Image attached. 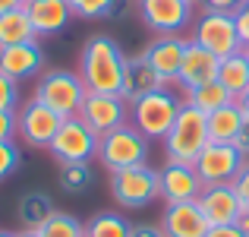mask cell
<instances>
[{
  "mask_svg": "<svg viewBox=\"0 0 249 237\" xmlns=\"http://www.w3.org/2000/svg\"><path fill=\"white\" fill-rule=\"evenodd\" d=\"M123 70H126V54L110 35H91L79 51V79L89 92L101 95H120L123 89Z\"/></svg>",
  "mask_w": 249,
  "mask_h": 237,
  "instance_id": "cell-1",
  "label": "cell"
},
{
  "mask_svg": "<svg viewBox=\"0 0 249 237\" xmlns=\"http://www.w3.org/2000/svg\"><path fill=\"white\" fill-rule=\"evenodd\" d=\"M208 117L199 108L183 101L180 114H177L170 133L164 136V158L180 164H196V158L202 155V149L208 146Z\"/></svg>",
  "mask_w": 249,
  "mask_h": 237,
  "instance_id": "cell-2",
  "label": "cell"
},
{
  "mask_svg": "<svg viewBox=\"0 0 249 237\" xmlns=\"http://www.w3.org/2000/svg\"><path fill=\"white\" fill-rule=\"evenodd\" d=\"M180 108H183L180 95H174L170 89H158V92L142 95L139 101L129 104V123H133L148 142H164V136L170 133Z\"/></svg>",
  "mask_w": 249,
  "mask_h": 237,
  "instance_id": "cell-3",
  "label": "cell"
},
{
  "mask_svg": "<svg viewBox=\"0 0 249 237\" xmlns=\"http://www.w3.org/2000/svg\"><path fill=\"white\" fill-rule=\"evenodd\" d=\"M148 149H152V142L126 120L123 127L98 136V155L95 158L107 174H114V171L133 168V164H148Z\"/></svg>",
  "mask_w": 249,
  "mask_h": 237,
  "instance_id": "cell-4",
  "label": "cell"
},
{
  "mask_svg": "<svg viewBox=\"0 0 249 237\" xmlns=\"http://www.w3.org/2000/svg\"><path fill=\"white\" fill-rule=\"evenodd\" d=\"M85 95H89V89L73 70H44L35 82V92H32V98H38L51 111H57L63 120L79 114Z\"/></svg>",
  "mask_w": 249,
  "mask_h": 237,
  "instance_id": "cell-5",
  "label": "cell"
},
{
  "mask_svg": "<svg viewBox=\"0 0 249 237\" xmlns=\"http://www.w3.org/2000/svg\"><path fill=\"white\" fill-rule=\"evenodd\" d=\"M110 196L120 209H145L161 196V180L152 164H133L110 174Z\"/></svg>",
  "mask_w": 249,
  "mask_h": 237,
  "instance_id": "cell-6",
  "label": "cell"
},
{
  "mask_svg": "<svg viewBox=\"0 0 249 237\" xmlns=\"http://www.w3.org/2000/svg\"><path fill=\"white\" fill-rule=\"evenodd\" d=\"M193 41L202 44L205 51H212L221 60L237 54V51H243L237 16L233 13H221V10H202L199 13V19L193 22Z\"/></svg>",
  "mask_w": 249,
  "mask_h": 237,
  "instance_id": "cell-7",
  "label": "cell"
},
{
  "mask_svg": "<svg viewBox=\"0 0 249 237\" xmlns=\"http://www.w3.org/2000/svg\"><path fill=\"white\" fill-rule=\"evenodd\" d=\"M60 123H63V117L57 111H51L48 104H41L38 98L22 101L16 111V136L29 149H48L54 142Z\"/></svg>",
  "mask_w": 249,
  "mask_h": 237,
  "instance_id": "cell-8",
  "label": "cell"
},
{
  "mask_svg": "<svg viewBox=\"0 0 249 237\" xmlns=\"http://www.w3.org/2000/svg\"><path fill=\"white\" fill-rule=\"evenodd\" d=\"M48 149L60 164H82L98 155V133L79 117H67Z\"/></svg>",
  "mask_w": 249,
  "mask_h": 237,
  "instance_id": "cell-9",
  "label": "cell"
},
{
  "mask_svg": "<svg viewBox=\"0 0 249 237\" xmlns=\"http://www.w3.org/2000/svg\"><path fill=\"white\" fill-rule=\"evenodd\" d=\"M139 19L155 35H183L186 25H193V3L186 0H136Z\"/></svg>",
  "mask_w": 249,
  "mask_h": 237,
  "instance_id": "cell-10",
  "label": "cell"
},
{
  "mask_svg": "<svg viewBox=\"0 0 249 237\" xmlns=\"http://www.w3.org/2000/svg\"><path fill=\"white\" fill-rule=\"evenodd\" d=\"M243 161L246 158L240 155V149L233 142H208L193 168L205 187H214V183H231L237 177V171L243 168Z\"/></svg>",
  "mask_w": 249,
  "mask_h": 237,
  "instance_id": "cell-11",
  "label": "cell"
},
{
  "mask_svg": "<svg viewBox=\"0 0 249 237\" xmlns=\"http://www.w3.org/2000/svg\"><path fill=\"white\" fill-rule=\"evenodd\" d=\"M79 120H85V127H91L98 136L110 133V130L123 127L129 120V101L123 95H101V92H89L79 108Z\"/></svg>",
  "mask_w": 249,
  "mask_h": 237,
  "instance_id": "cell-12",
  "label": "cell"
},
{
  "mask_svg": "<svg viewBox=\"0 0 249 237\" xmlns=\"http://www.w3.org/2000/svg\"><path fill=\"white\" fill-rule=\"evenodd\" d=\"M186 44H189V38H183V35H155V41L142 51V60H145L155 73L164 79L170 89H177Z\"/></svg>",
  "mask_w": 249,
  "mask_h": 237,
  "instance_id": "cell-13",
  "label": "cell"
},
{
  "mask_svg": "<svg viewBox=\"0 0 249 237\" xmlns=\"http://www.w3.org/2000/svg\"><path fill=\"white\" fill-rule=\"evenodd\" d=\"M196 202H199L202 215H205V221L212 228H218V225H237V221L246 215V206L240 202V196L233 193L231 183H214V187H205Z\"/></svg>",
  "mask_w": 249,
  "mask_h": 237,
  "instance_id": "cell-14",
  "label": "cell"
},
{
  "mask_svg": "<svg viewBox=\"0 0 249 237\" xmlns=\"http://www.w3.org/2000/svg\"><path fill=\"white\" fill-rule=\"evenodd\" d=\"M158 180H161V199L164 202H196L205 190V183L196 174L193 164H180V161H164V168L158 171Z\"/></svg>",
  "mask_w": 249,
  "mask_h": 237,
  "instance_id": "cell-15",
  "label": "cell"
},
{
  "mask_svg": "<svg viewBox=\"0 0 249 237\" xmlns=\"http://www.w3.org/2000/svg\"><path fill=\"white\" fill-rule=\"evenodd\" d=\"M158 225L164 237H205L212 228L202 215L199 202H167Z\"/></svg>",
  "mask_w": 249,
  "mask_h": 237,
  "instance_id": "cell-16",
  "label": "cell"
},
{
  "mask_svg": "<svg viewBox=\"0 0 249 237\" xmlns=\"http://www.w3.org/2000/svg\"><path fill=\"white\" fill-rule=\"evenodd\" d=\"M218 67H221V57H214L212 51H205L202 44H196L193 38H189L186 54H183V63H180L177 89L186 92V89H196V85L214 82V79H218Z\"/></svg>",
  "mask_w": 249,
  "mask_h": 237,
  "instance_id": "cell-17",
  "label": "cell"
},
{
  "mask_svg": "<svg viewBox=\"0 0 249 237\" xmlns=\"http://www.w3.org/2000/svg\"><path fill=\"white\" fill-rule=\"evenodd\" d=\"M41 70H44V48L38 44V38L35 41H25V44L0 48V73H6L16 82L41 76Z\"/></svg>",
  "mask_w": 249,
  "mask_h": 237,
  "instance_id": "cell-18",
  "label": "cell"
},
{
  "mask_svg": "<svg viewBox=\"0 0 249 237\" xmlns=\"http://www.w3.org/2000/svg\"><path fill=\"white\" fill-rule=\"evenodd\" d=\"M22 10L29 13L38 38L57 35V32H63L70 25V19H76L67 0H25Z\"/></svg>",
  "mask_w": 249,
  "mask_h": 237,
  "instance_id": "cell-19",
  "label": "cell"
},
{
  "mask_svg": "<svg viewBox=\"0 0 249 237\" xmlns=\"http://www.w3.org/2000/svg\"><path fill=\"white\" fill-rule=\"evenodd\" d=\"M158 89H170V85L158 73H155L145 60H142V54L139 57H126V70H123V89H120V95L133 104V101H139L142 95H152V92H158Z\"/></svg>",
  "mask_w": 249,
  "mask_h": 237,
  "instance_id": "cell-20",
  "label": "cell"
},
{
  "mask_svg": "<svg viewBox=\"0 0 249 237\" xmlns=\"http://www.w3.org/2000/svg\"><path fill=\"white\" fill-rule=\"evenodd\" d=\"M205 117H208V139L212 142H233L237 133H240V127H243L246 114L237 101H231V104H224V108L212 111V114H205Z\"/></svg>",
  "mask_w": 249,
  "mask_h": 237,
  "instance_id": "cell-21",
  "label": "cell"
},
{
  "mask_svg": "<svg viewBox=\"0 0 249 237\" xmlns=\"http://www.w3.org/2000/svg\"><path fill=\"white\" fill-rule=\"evenodd\" d=\"M54 212L57 209H54V202H51V196H44L41 190H29V193L19 196L16 215H19V221H22L25 231H38Z\"/></svg>",
  "mask_w": 249,
  "mask_h": 237,
  "instance_id": "cell-22",
  "label": "cell"
},
{
  "mask_svg": "<svg viewBox=\"0 0 249 237\" xmlns=\"http://www.w3.org/2000/svg\"><path fill=\"white\" fill-rule=\"evenodd\" d=\"M35 25H32L29 13L19 6V10H10L0 16V48H10V44H25L35 41Z\"/></svg>",
  "mask_w": 249,
  "mask_h": 237,
  "instance_id": "cell-23",
  "label": "cell"
},
{
  "mask_svg": "<svg viewBox=\"0 0 249 237\" xmlns=\"http://www.w3.org/2000/svg\"><path fill=\"white\" fill-rule=\"evenodd\" d=\"M218 82L224 85L233 98H240L249 89V60H246V51H237V54H231V57L221 60Z\"/></svg>",
  "mask_w": 249,
  "mask_h": 237,
  "instance_id": "cell-24",
  "label": "cell"
},
{
  "mask_svg": "<svg viewBox=\"0 0 249 237\" xmlns=\"http://www.w3.org/2000/svg\"><path fill=\"white\" fill-rule=\"evenodd\" d=\"M183 101L193 104V108H199L202 114H212V111L224 108V104L237 101V98H233L231 92H227L224 85L214 79V82H205V85H196V89H186V92H183Z\"/></svg>",
  "mask_w": 249,
  "mask_h": 237,
  "instance_id": "cell-25",
  "label": "cell"
},
{
  "mask_svg": "<svg viewBox=\"0 0 249 237\" xmlns=\"http://www.w3.org/2000/svg\"><path fill=\"white\" fill-rule=\"evenodd\" d=\"M133 225L117 212H98L85 221V237H129Z\"/></svg>",
  "mask_w": 249,
  "mask_h": 237,
  "instance_id": "cell-26",
  "label": "cell"
},
{
  "mask_svg": "<svg viewBox=\"0 0 249 237\" xmlns=\"http://www.w3.org/2000/svg\"><path fill=\"white\" fill-rule=\"evenodd\" d=\"M41 237H85V221H79L70 212H54L41 228H38Z\"/></svg>",
  "mask_w": 249,
  "mask_h": 237,
  "instance_id": "cell-27",
  "label": "cell"
},
{
  "mask_svg": "<svg viewBox=\"0 0 249 237\" xmlns=\"http://www.w3.org/2000/svg\"><path fill=\"white\" fill-rule=\"evenodd\" d=\"M91 177H95L91 161H82V164H60L57 180H60V187L67 193H82L85 187H91Z\"/></svg>",
  "mask_w": 249,
  "mask_h": 237,
  "instance_id": "cell-28",
  "label": "cell"
},
{
  "mask_svg": "<svg viewBox=\"0 0 249 237\" xmlns=\"http://www.w3.org/2000/svg\"><path fill=\"white\" fill-rule=\"evenodd\" d=\"M76 19H107L120 0H67Z\"/></svg>",
  "mask_w": 249,
  "mask_h": 237,
  "instance_id": "cell-29",
  "label": "cell"
},
{
  "mask_svg": "<svg viewBox=\"0 0 249 237\" xmlns=\"http://www.w3.org/2000/svg\"><path fill=\"white\" fill-rule=\"evenodd\" d=\"M22 164V149L16 146V139H3L0 142V180L13 177Z\"/></svg>",
  "mask_w": 249,
  "mask_h": 237,
  "instance_id": "cell-30",
  "label": "cell"
},
{
  "mask_svg": "<svg viewBox=\"0 0 249 237\" xmlns=\"http://www.w3.org/2000/svg\"><path fill=\"white\" fill-rule=\"evenodd\" d=\"M19 104H22L19 82L10 79L6 73H0V111H19Z\"/></svg>",
  "mask_w": 249,
  "mask_h": 237,
  "instance_id": "cell-31",
  "label": "cell"
},
{
  "mask_svg": "<svg viewBox=\"0 0 249 237\" xmlns=\"http://www.w3.org/2000/svg\"><path fill=\"white\" fill-rule=\"evenodd\" d=\"M231 187H233V193L240 196V202L249 209V158L243 161V168L237 171V177L231 180Z\"/></svg>",
  "mask_w": 249,
  "mask_h": 237,
  "instance_id": "cell-32",
  "label": "cell"
},
{
  "mask_svg": "<svg viewBox=\"0 0 249 237\" xmlns=\"http://www.w3.org/2000/svg\"><path fill=\"white\" fill-rule=\"evenodd\" d=\"M237 16V29H240V41H243V48H249V0L240 3V10L233 13Z\"/></svg>",
  "mask_w": 249,
  "mask_h": 237,
  "instance_id": "cell-33",
  "label": "cell"
},
{
  "mask_svg": "<svg viewBox=\"0 0 249 237\" xmlns=\"http://www.w3.org/2000/svg\"><path fill=\"white\" fill-rule=\"evenodd\" d=\"M16 139V111H0V142Z\"/></svg>",
  "mask_w": 249,
  "mask_h": 237,
  "instance_id": "cell-34",
  "label": "cell"
},
{
  "mask_svg": "<svg viewBox=\"0 0 249 237\" xmlns=\"http://www.w3.org/2000/svg\"><path fill=\"white\" fill-rule=\"evenodd\" d=\"M205 237H249L240 225H218V228H208Z\"/></svg>",
  "mask_w": 249,
  "mask_h": 237,
  "instance_id": "cell-35",
  "label": "cell"
},
{
  "mask_svg": "<svg viewBox=\"0 0 249 237\" xmlns=\"http://www.w3.org/2000/svg\"><path fill=\"white\" fill-rule=\"evenodd\" d=\"M233 146L240 149V155L249 158V114L243 117V127H240V133H237V139H233Z\"/></svg>",
  "mask_w": 249,
  "mask_h": 237,
  "instance_id": "cell-36",
  "label": "cell"
},
{
  "mask_svg": "<svg viewBox=\"0 0 249 237\" xmlns=\"http://www.w3.org/2000/svg\"><path fill=\"white\" fill-rule=\"evenodd\" d=\"M205 10H221V13H237L243 0H202Z\"/></svg>",
  "mask_w": 249,
  "mask_h": 237,
  "instance_id": "cell-37",
  "label": "cell"
},
{
  "mask_svg": "<svg viewBox=\"0 0 249 237\" xmlns=\"http://www.w3.org/2000/svg\"><path fill=\"white\" fill-rule=\"evenodd\" d=\"M129 237H164V231H161V225H133Z\"/></svg>",
  "mask_w": 249,
  "mask_h": 237,
  "instance_id": "cell-38",
  "label": "cell"
},
{
  "mask_svg": "<svg viewBox=\"0 0 249 237\" xmlns=\"http://www.w3.org/2000/svg\"><path fill=\"white\" fill-rule=\"evenodd\" d=\"M19 6H25V0H0V16L10 10H19Z\"/></svg>",
  "mask_w": 249,
  "mask_h": 237,
  "instance_id": "cell-39",
  "label": "cell"
},
{
  "mask_svg": "<svg viewBox=\"0 0 249 237\" xmlns=\"http://www.w3.org/2000/svg\"><path fill=\"white\" fill-rule=\"evenodd\" d=\"M237 104H240V108H243V114H249V89H246L243 95L237 98Z\"/></svg>",
  "mask_w": 249,
  "mask_h": 237,
  "instance_id": "cell-40",
  "label": "cell"
},
{
  "mask_svg": "<svg viewBox=\"0 0 249 237\" xmlns=\"http://www.w3.org/2000/svg\"><path fill=\"white\" fill-rule=\"evenodd\" d=\"M237 225H240V228H243V231L249 234V209H246V215H243V218H240V221H237Z\"/></svg>",
  "mask_w": 249,
  "mask_h": 237,
  "instance_id": "cell-41",
  "label": "cell"
},
{
  "mask_svg": "<svg viewBox=\"0 0 249 237\" xmlns=\"http://www.w3.org/2000/svg\"><path fill=\"white\" fill-rule=\"evenodd\" d=\"M16 237H41V234H38V231H25V228H22V231H19Z\"/></svg>",
  "mask_w": 249,
  "mask_h": 237,
  "instance_id": "cell-42",
  "label": "cell"
},
{
  "mask_svg": "<svg viewBox=\"0 0 249 237\" xmlns=\"http://www.w3.org/2000/svg\"><path fill=\"white\" fill-rule=\"evenodd\" d=\"M0 237H16L13 231H3V228H0Z\"/></svg>",
  "mask_w": 249,
  "mask_h": 237,
  "instance_id": "cell-43",
  "label": "cell"
},
{
  "mask_svg": "<svg viewBox=\"0 0 249 237\" xmlns=\"http://www.w3.org/2000/svg\"><path fill=\"white\" fill-rule=\"evenodd\" d=\"M186 3H193V6H196V3H202V0H186Z\"/></svg>",
  "mask_w": 249,
  "mask_h": 237,
  "instance_id": "cell-44",
  "label": "cell"
},
{
  "mask_svg": "<svg viewBox=\"0 0 249 237\" xmlns=\"http://www.w3.org/2000/svg\"><path fill=\"white\" fill-rule=\"evenodd\" d=\"M243 51H246V60H249V48H243Z\"/></svg>",
  "mask_w": 249,
  "mask_h": 237,
  "instance_id": "cell-45",
  "label": "cell"
}]
</instances>
